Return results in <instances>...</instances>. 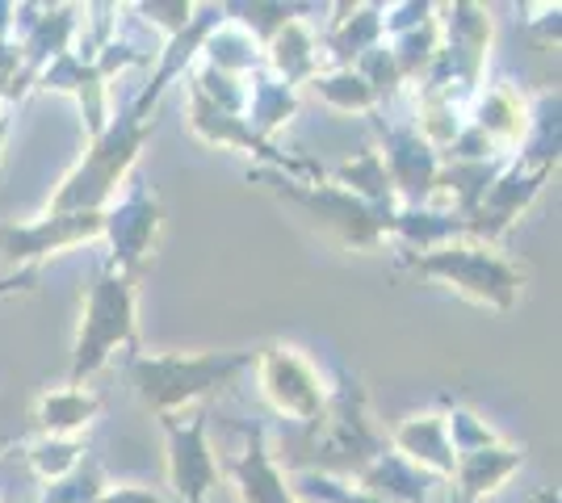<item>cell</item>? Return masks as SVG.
Instances as JSON below:
<instances>
[{"instance_id":"6da1fadb","label":"cell","mask_w":562,"mask_h":503,"mask_svg":"<svg viewBox=\"0 0 562 503\" xmlns=\"http://www.w3.org/2000/svg\"><path fill=\"white\" fill-rule=\"evenodd\" d=\"M232 369H239L235 357H160V361H143L139 369V386L147 390V399L156 403H181L189 395L206 390L211 382H223Z\"/></svg>"},{"instance_id":"7a4b0ae2","label":"cell","mask_w":562,"mask_h":503,"mask_svg":"<svg viewBox=\"0 0 562 503\" xmlns=\"http://www.w3.org/2000/svg\"><path fill=\"white\" fill-rule=\"evenodd\" d=\"M131 332V289L126 282H101L89 302L85 335H80V353H76V378L89 374L101 357L114 348L122 335Z\"/></svg>"},{"instance_id":"3957f363","label":"cell","mask_w":562,"mask_h":503,"mask_svg":"<svg viewBox=\"0 0 562 503\" xmlns=\"http://www.w3.org/2000/svg\"><path fill=\"white\" fill-rule=\"evenodd\" d=\"M428 268L432 273H446V277H453L458 286L467 289V294H474V298H483V302H508L516 289V277L508 273V264L495 261V256H483L479 248H449L446 256H437V261H428Z\"/></svg>"},{"instance_id":"277c9868","label":"cell","mask_w":562,"mask_h":503,"mask_svg":"<svg viewBox=\"0 0 562 503\" xmlns=\"http://www.w3.org/2000/svg\"><path fill=\"white\" fill-rule=\"evenodd\" d=\"M265 386H269L273 403L290 415H299V420H311L319 411V386L290 348H278V353L265 357Z\"/></svg>"},{"instance_id":"5b68a950","label":"cell","mask_w":562,"mask_h":503,"mask_svg":"<svg viewBox=\"0 0 562 503\" xmlns=\"http://www.w3.org/2000/svg\"><path fill=\"white\" fill-rule=\"evenodd\" d=\"M172 449H177V482H181V491H186L189 500L198 503L202 500V491L211 487L214 470H211V457L202 449V436H198V424L181 436H172Z\"/></svg>"},{"instance_id":"8992f818","label":"cell","mask_w":562,"mask_h":503,"mask_svg":"<svg viewBox=\"0 0 562 503\" xmlns=\"http://www.w3.org/2000/svg\"><path fill=\"white\" fill-rule=\"evenodd\" d=\"M89 411H93V399H85V395H55V399L43 403V424L47 428H71Z\"/></svg>"}]
</instances>
